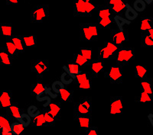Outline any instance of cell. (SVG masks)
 I'll list each match as a JSON object with an SVG mask.
<instances>
[{"instance_id":"obj_1","label":"cell","mask_w":153,"mask_h":135,"mask_svg":"<svg viewBox=\"0 0 153 135\" xmlns=\"http://www.w3.org/2000/svg\"><path fill=\"white\" fill-rule=\"evenodd\" d=\"M100 28L97 23H80V40L84 42L97 41Z\"/></svg>"},{"instance_id":"obj_2","label":"cell","mask_w":153,"mask_h":135,"mask_svg":"<svg viewBox=\"0 0 153 135\" xmlns=\"http://www.w3.org/2000/svg\"><path fill=\"white\" fill-rule=\"evenodd\" d=\"M74 118L78 116H91L92 112V100L91 97H83L74 105Z\"/></svg>"},{"instance_id":"obj_3","label":"cell","mask_w":153,"mask_h":135,"mask_svg":"<svg viewBox=\"0 0 153 135\" xmlns=\"http://www.w3.org/2000/svg\"><path fill=\"white\" fill-rule=\"evenodd\" d=\"M134 59H135V51L133 48L120 47L116 54L114 60L116 61V64L124 67Z\"/></svg>"},{"instance_id":"obj_4","label":"cell","mask_w":153,"mask_h":135,"mask_svg":"<svg viewBox=\"0 0 153 135\" xmlns=\"http://www.w3.org/2000/svg\"><path fill=\"white\" fill-rule=\"evenodd\" d=\"M120 47L111 41L104 42L103 46L100 47L98 50V58L103 61L114 60Z\"/></svg>"},{"instance_id":"obj_5","label":"cell","mask_w":153,"mask_h":135,"mask_svg":"<svg viewBox=\"0 0 153 135\" xmlns=\"http://www.w3.org/2000/svg\"><path fill=\"white\" fill-rule=\"evenodd\" d=\"M49 6L48 5H38L32 9L30 14L31 21L34 24L42 23L48 18Z\"/></svg>"},{"instance_id":"obj_6","label":"cell","mask_w":153,"mask_h":135,"mask_svg":"<svg viewBox=\"0 0 153 135\" xmlns=\"http://www.w3.org/2000/svg\"><path fill=\"white\" fill-rule=\"evenodd\" d=\"M123 68L120 65L115 64L110 66L109 69L104 72V76L112 84L120 85L123 81Z\"/></svg>"},{"instance_id":"obj_7","label":"cell","mask_w":153,"mask_h":135,"mask_svg":"<svg viewBox=\"0 0 153 135\" xmlns=\"http://www.w3.org/2000/svg\"><path fill=\"white\" fill-rule=\"evenodd\" d=\"M31 72L35 74L38 80L42 78L49 70V62L48 60H35L32 62L31 66Z\"/></svg>"},{"instance_id":"obj_8","label":"cell","mask_w":153,"mask_h":135,"mask_svg":"<svg viewBox=\"0 0 153 135\" xmlns=\"http://www.w3.org/2000/svg\"><path fill=\"white\" fill-rule=\"evenodd\" d=\"M129 40V33L126 29H111L110 31V41L118 47H123V44Z\"/></svg>"},{"instance_id":"obj_9","label":"cell","mask_w":153,"mask_h":135,"mask_svg":"<svg viewBox=\"0 0 153 135\" xmlns=\"http://www.w3.org/2000/svg\"><path fill=\"white\" fill-rule=\"evenodd\" d=\"M123 105L122 96H112L110 102V112L112 115H118L123 113Z\"/></svg>"},{"instance_id":"obj_10","label":"cell","mask_w":153,"mask_h":135,"mask_svg":"<svg viewBox=\"0 0 153 135\" xmlns=\"http://www.w3.org/2000/svg\"><path fill=\"white\" fill-rule=\"evenodd\" d=\"M90 74L91 78H97L98 76L104 70V61L97 58L94 59L90 64Z\"/></svg>"},{"instance_id":"obj_11","label":"cell","mask_w":153,"mask_h":135,"mask_svg":"<svg viewBox=\"0 0 153 135\" xmlns=\"http://www.w3.org/2000/svg\"><path fill=\"white\" fill-rule=\"evenodd\" d=\"M92 0H74V17H84L86 6Z\"/></svg>"},{"instance_id":"obj_12","label":"cell","mask_w":153,"mask_h":135,"mask_svg":"<svg viewBox=\"0 0 153 135\" xmlns=\"http://www.w3.org/2000/svg\"><path fill=\"white\" fill-rule=\"evenodd\" d=\"M128 7L126 0H120V2L113 5V6L110 7L113 15L117 16H121L123 14H125V12Z\"/></svg>"},{"instance_id":"obj_13","label":"cell","mask_w":153,"mask_h":135,"mask_svg":"<svg viewBox=\"0 0 153 135\" xmlns=\"http://www.w3.org/2000/svg\"><path fill=\"white\" fill-rule=\"evenodd\" d=\"M140 86H141V89L143 92H147V93L153 95V82L152 79L146 77V78L141 80Z\"/></svg>"},{"instance_id":"obj_14","label":"cell","mask_w":153,"mask_h":135,"mask_svg":"<svg viewBox=\"0 0 153 135\" xmlns=\"http://www.w3.org/2000/svg\"><path fill=\"white\" fill-rule=\"evenodd\" d=\"M98 19L106 18H113V13L110 7L105 4L104 5H100L97 10Z\"/></svg>"},{"instance_id":"obj_15","label":"cell","mask_w":153,"mask_h":135,"mask_svg":"<svg viewBox=\"0 0 153 135\" xmlns=\"http://www.w3.org/2000/svg\"><path fill=\"white\" fill-rule=\"evenodd\" d=\"M64 69H66L67 72L69 73L70 74L73 75V76H76V75L82 73L81 67L79 66L78 64L74 62L73 60L68 62L66 66H64Z\"/></svg>"},{"instance_id":"obj_16","label":"cell","mask_w":153,"mask_h":135,"mask_svg":"<svg viewBox=\"0 0 153 135\" xmlns=\"http://www.w3.org/2000/svg\"><path fill=\"white\" fill-rule=\"evenodd\" d=\"M152 28H153V17L142 18L141 25H140L141 33L147 32Z\"/></svg>"},{"instance_id":"obj_17","label":"cell","mask_w":153,"mask_h":135,"mask_svg":"<svg viewBox=\"0 0 153 135\" xmlns=\"http://www.w3.org/2000/svg\"><path fill=\"white\" fill-rule=\"evenodd\" d=\"M22 41L25 47L28 48H33L37 46L38 41H37L36 35H25L22 36Z\"/></svg>"},{"instance_id":"obj_18","label":"cell","mask_w":153,"mask_h":135,"mask_svg":"<svg viewBox=\"0 0 153 135\" xmlns=\"http://www.w3.org/2000/svg\"><path fill=\"white\" fill-rule=\"evenodd\" d=\"M73 61L74 63H76V64H78L79 66L82 68L87 67V66H90V64H91V61H89L88 60L86 59L84 56L81 55L80 53L74 54Z\"/></svg>"},{"instance_id":"obj_19","label":"cell","mask_w":153,"mask_h":135,"mask_svg":"<svg viewBox=\"0 0 153 135\" xmlns=\"http://www.w3.org/2000/svg\"><path fill=\"white\" fill-rule=\"evenodd\" d=\"M114 23V18H106L98 19L97 25L99 27L100 30L110 29L111 26Z\"/></svg>"},{"instance_id":"obj_20","label":"cell","mask_w":153,"mask_h":135,"mask_svg":"<svg viewBox=\"0 0 153 135\" xmlns=\"http://www.w3.org/2000/svg\"><path fill=\"white\" fill-rule=\"evenodd\" d=\"M78 121L80 128L87 131L91 126V116H78L74 118Z\"/></svg>"},{"instance_id":"obj_21","label":"cell","mask_w":153,"mask_h":135,"mask_svg":"<svg viewBox=\"0 0 153 135\" xmlns=\"http://www.w3.org/2000/svg\"><path fill=\"white\" fill-rule=\"evenodd\" d=\"M46 91L45 86L42 83H37L34 84L31 89V94L34 96H39L42 94L45 93Z\"/></svg>"},{"instance_id":"obj_22","label":"cell","mask_w":153,"mask_h":135,"mask_svg":"<svg viewBox=\"0 0 153 135\" xmlns=\"http://www.w3.org/2000/svg\"><path fill=\"white\" fill-rule=\"evenodd\" d=\"M147 68L145 66H142V65H136L135 66V70H134V75L136 79L139 80H143L147 77Z\"/></svg>"},{"instance_id":"obj_23","label":"cell","mask_w":153,"mask_h":135,"mask_svg":"<svg viewBox=\"0 0 153 135\" xmlns=\"http://www.w3.org/2000/svg\"><path fill=\"white\" fill-rule=\"evenodd\" d=\"M59 95L61 96V99L65 102H69L73 99L74 92L72 90L69 89L68 88H64L61 90L59 92Z\"/></svg>"},{"instance_id":"obj_24","label":"cell","mask_w":153,"mask_h":135,"mask_svg":"<svg viewBox=\"0 0 153 135\" xmlns=\"http://www.w3.org/2000/svg\"><path fill=\"white\" fill-rule=\"evenodd\" d=\"M0 104L3 108H9L12 105L11 95L8 92H2L0 95Z\"/></svg>"},{"instance_id":"obj_25","label":"cell","mask_w":153,"mask_h":135,"mask_svg":"<svg viewBox=\"0 0 153 135\" xmlns=\"http://www.w3.org/2000/svg\"><path fill=\"white\" fill-rule=\"evenodd\" d=\"M142 47H153V39L149 35L147 32L142 33L141 37Z\"/></svg>"},{"instance_id":"obj_26","label":"cell","mask_w":153,"mask_h":135,"mask_svg":"<svg viewBox=\"0 0 153 135\" xmlns=\"http://www.w3.org/2000/svg\"><path fill=\"white\" fill-rule=\"evenodd\" d=\"M61 106L60 103H50L49 105V112L52 114L53 116L57 119L61 113Z\"/></svg>"},{"instance_id":"obj_27","label":"cell","mask_w":153,"mask_h":135,"mask_svg":"<svg viewBox=\"0 0 153 135\" xmlns=\"http://www.w3.org/2000/svg\"><path fill=\"white\" fill-rule=\"evenodd\" d=\"M89 78H91V74L90 73H86V72H82V73H79V74L76 75L74 76V81L75 84L78 86L81 83L84 82L85 80H88Z\"/></svg>"},{"instance_id":"obj_28","label":"cell","mask_w":153,"mask_h":135,"mask_svg":"<svg viewBox=\"0 0 153 135\" xmlns=\"http://www.w3.org/2000/svg\"><path fill=\"white\" fill-rule=\"evenodd\" d=\"M25 130V126L20 122H14L11 125V131L15 135L22 134Z\"/></svg>"},{"instance_id":"obj_29","label":"cell","mask_w":153,"mask_h":135,"mask_svg":"<svg viewBox=\"0 0 153 135\" xmlns=\"http://www.w3.org/2000/svg\"><path fill=\"white\" fill-rule=\"evenodd\" d=\"M32 124H33L34 127H42L44 125H45L46 122L44 113H40L35 117H34Z\"/></svg>"},{"instance_id":"obj_30","label":"cell","mask_w":153,"mask_h":135,"mask_svg":"<svg viewBox=\"0 0 153 135\" xmlns=\"http://www.w3.org/2000/svg\"><path fill=\"white\" fill-rule=\"evenodd\" d=\"M11 41L14 44V45L16 46L18 51H19V52H23V51H24L25 48V46L24 43H23L22 38L15 36L12 38V41Z\"/></svg>"},{"instance_id":"obj_31","label":"cell","mask_w":153,"mask_h":135,"mask_svg":"<svg viewBox=\"0 0 153 135\" xmlns=\"http://www.w3.org/2000/svg\"><path fill=\"white\" fill-rule=\"evenodd\" d=\"M79 53L91 62H92L94 60L93 58V50L90 47H80Z\"/></svg>"},{"instance_id":"obj_32","label":"cell","mask_w":153,"mask_h":135,"mask_svg":"<svg viewBox=\"0 0 153 135\" xmlns=\"http://www.w3.org/2000/svg\"><path fill=\"white\" fill-rule=\"evenodd\" d=\"M137 102H142V103H146V102H153V95L141 91L138 97Z\"/></svg>"},{"instance_id":"obj_33","label":"cell","mask_w":153,"mask_h":135,"mask_svg":"<svg viewBox=\"0 0 153 135\" xmlns=\"http://www.w3.org/2000/svg\"><path fill=\"white\" fill-rule=\"evenodd\" d=\"M1 32L4 36L11 37L12 35V26L10 24H2L1 25Z\"/></svg>"},{"instance_id":"obj_34","label":"cell","mask_w":153,"mask_h":135,"mask_svg":"<svg viewBox=\"0 0 153 135\" xmlns=\"http://www.w3.org/2000/svg\"><path fill=\"white\" fill-rule=\"evenodd\" d=\"M74 76L73 75L70 74L68 72H65L61 76V80L65 85H69L72 82L74 81Z\"/></svg>"},{"instance_id":"obj_35","label":"cell","mask_w":153,"mask_h":135,"mask_svg":"<svg viewBox=\"0 0 153 135\" xmlns=\"http://www.w3.org/2000/svg\"><path fill=\"white\" fill-rule=\"evenodd\" d=\"M133 7L137 12H141L146 9V2L144 0H136L134 2Z\"/></svg>"},{"instance_id":"obj_36","label":"cell","mask_w":153,"mask_h":135,"mask_svg":"<svg viewBox=\"0 0 153 135\" xmlns=\"http://www.w3.org/2000/svg\"><path fill=\"white\" fill-rule=\"evenodd\" d=\"M44 115H45V119L46 126H51L55 123L56 118L49 112V111H45L44 113Z\"/></svg>"},{"instance_id":"obj_37","label":"cell","mask_w":153,"mask_h":135,"mask_svg":"<svg viewBox=\"0 0 153 135\" xmlns=\"http://www.w3.org/2000/svg\"><path fill=\"white\" fill-rule=\"evenodd\" d=\"M0 128L2 130H6L11 131L10 123L8 121V119H6L5 117L1 116V118H0Z\"/></svg>"},{"instance_id":"obj_38","label":"cell","mask_w":153,"mask_h":135,"mask_svg":"<svg viewBox=\"0 0 153 135\" xmlns=\"http://www.w3.org/2000/svg\"><path fill=\"white\" fill-rule=\"evenodd\" d=\"M125 15L127 18V19H129V20H133V19L136 18L138 15V13L136 11H135L134 9H131L129 6L127 7L126 10L125 12Z\"/></svg>"},{"instance_id":"obj_39","label":"cell","mask_w":153,"mask_h":135,"mask_svg":"<svg viewBox=\"0 0 153 135\" xmlns=\"http://www.w3.org/2000/svg\"><path fill=\"white\" fill-rule=\"evenodd\" d=\"M0 60L4 65H8V66L11 65V60L9 53L4 52V51L0 52Z\"/></svg>"},{"instance_id":"obj_40","label":"cell","mask_w":153,"mask_h":135,"mask_svg":"<svg viewBox=\"0 0 153 135\" xmlns=\"http://www.w3.org/2000/svg\"><path fill=\"white\" fill-rule=\"evenodd\" d=\"M92 78H89L88 80H85L78 85V88L83 90H89L92 87Z\"/></svg>"},{"instance_id":"obj_41","label":"cell","mask_w":153,"mask_h":135,"mask_svg":"<svg viewBox=\"0 0 153 135\" xmlns=\"http://www.w3.org/2000/svg\"><path fill=\"white\" fill-rule=\"evenodd\" d=\"M9 109H10V111L12 113V116L19 121L22 116V114L20 113V110H19V108L16 105H11L9 107Z\"/></svg>"},{"instance_id":"obj_42","label":"cell","mask_w":153,"mask_h":135,"mask_svg":"<svg viewBox=\"0 0 153 135\" xmlns=\"http://www.w3.org/2000/svg\"><path fill=\"white\" fill-rule=\"evenodd\" d=\"M19 121L20 123L22 124L25 127L28 126L31 122L30 115L28 114H22V116L20 118V119L19 120Z\"/></svg>"},{"instance_id":"obj_43","label":"cell","mask_w":153,"mask_h":135,"mask_svg":"<svg viewBox=\"0 0 153 135\" xmlns=\"http://www.w3.org/2000/svg\"><path fill=\"white\" fill-rule=\"evenodd\" d=\"M6 49H7V52L10 55H15L16 54V52L18 51L16 46H15L14 44L12 43V41L6 42Z\"/></svg>"},{"instance_id":"obj_44","label":"cell","mask_w":153,"mask_h":135,"mask_svg":"<svg viewBox=\"0 0 153 135\" xmlns=\"http://www.w3.org/2000/svg\"><path fill=\"white\" fill-rule=\"evenodd\" d=\"M64 88H65V84L62 82L56 81L52 84L53 91L55 92H57V93H59L61 92V90Z\"/></svg>"},{"instance_id":"obj_45","label":"cell","mask_w":153,"mask_h":135,"mask_svg":"<svg viewBox=\"0 0 153 135\" xmlns=\"http://www.w3.org/2000/svg\"><path fill=\"white\" fill-rule=\"evenodd\" d=\"M86 131V135H98V131L97 127L91 126Z\"/></svg>"},{"instance_id":"obj_46","label":"cell","mask_w":153,"mask_h":135,"mask_svg":"<svg viewBox=\"0 0 153 135\" xmlns=\"http://www.w3.org/2000/svg\"><path fill=\"white\" fill-rule=\"evenodd\" d=\"M35 111H37V112H39V111H38V108H37L35 106H31V107L28 108V114H29L30 116H32L34 118V117H35L36 115H38V114H36V113H35Z\"/></svg>"},{"instance_id":"obj_47","label":"cell","mask_w":153,"mask_h":135,"mask_svg":"<svg viewBox=\"0 0 153 135\" xmlns=\"http://www.w3.org/2000/svg\"><path fill=\"white\" fill-rule=\"evenodd\" d=\"M120 0H107L105 2V4L106 5H108L109 7H111L113 5H115L116 3H117L118 2H120Z\"/></svg>"},{"instance_id":"obj_48","label":"cell","mask_w":153,"mask_h":135,"mask_svg":"<svg viewBox=\"0 0 153 135\" xmlns=\"http://www.w3.org/2000/svg\"><path fill=\"white\" fill-rule=\"evenodd\" d=\"M2 135H15L12 131L6 130H2Z\"/></svg>"},{"instance_id":"obj_49","label":"cell","mask_w":153,"mask_h":135,"mask_svg":"<svg viewBox=\"0 0 153 135\" xmlns=\"http://www.w3.org/2000/svg\"><path fill=\"white\" fill-rule=\"evenodd\" d=\"M7 2L9 4H13V5H16V4H18L19 0H7Z\"/></svg>"},{"instance_id":"obj_50","label":"cell","mask_w":153,"mask_h":135,"mask_svg":"<svg viewBox=\"0 0 153 135\" xmlns=\"http://www.w3.org/2000/svg\"><path fill=\"white\" fill-rule=\"evenodd\" d=\"M147 33H148L149 35V36L153 39V28H150V29L147 31Z\"/></svg>"},{"instance_id":"obj_51","label":"cell","mask_w":153,"mask_h":135,"mask_svg":"<svg viewBox=\"0 0 153 135\" xmlns=\"http://www.w3.org/2000/svg\"><path fill=\"white\" fill-rule=\"evenodd\" d=\"M149 118L150 122H151L152 125L153 126V114H149Z\"/></svg>"},{"instance_id":"obj_52","label":"cell","mask_w":153,"mask_h":135,"mask_svg":"<svg viewBox=\"0 0 153 135\" xmlns=\"http://www.w3.org/2000/svg\"><path fill=\"white\" fill-rule=\"evenodd\" d=\"M144 1L147 4H152V2H153V0H144Z\"/></svg>"},{"instance_id":"obj_53","label":"cell","mask_w":153,"mask_h":135,"mask_svg":"<svg viewBox=\"0 0 153 135\" xmlns=\"http://www.w3.org/2000/svg\"><path fill=\"white\" fill-rule=\"evenodd\" d=\"M104 1H105V2H106V1H107V0H104Z\"/></svg>"},{"instance_id":"obj_54","label":"cell","mask_w":153,"mask_h":135,"mask_svg":"<svg viewBox=\"0 0 153 135\" xmlns=\"http://www.w3.org/2000/svg\"><path fill=\"white\" fill-rule=\"evenodd\" d=\"M0 118H1V114H0Z\"/></svg>"}]
</instances>
